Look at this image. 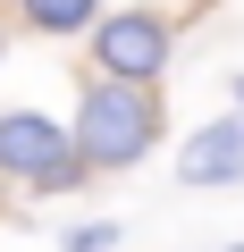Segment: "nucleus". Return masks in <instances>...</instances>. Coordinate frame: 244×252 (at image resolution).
<instances>
[{
	"label": "nucleus",
	"mask_w": 244,
	"mask_h": 252,
	"mask_svg": "<svg viewBox=\"0 0 244 252\" xmlns=\"http://www.w3.org/2000/svg\"><path fill=\"white\" fill-rule=\"evenodd\" d=\"M152 143H160V101H152V84L93 76L84 101H76V152H84V168H135Z\"/></svg>",
	"instance_id": "1"
},
{
	"label": "nucleus",
	"mask_w": 244,
	"mask_h": 252,
	"mask_svg": "<svg viewBox=\"0 0 244 252\" xmlns=\"http://www.w3.org/2000/svg\"><path fill=\"white\" fill-rule=\"evenodd\" d=\"M109 244H118V227H109V219H93V227H68V244H59V252H109Z\"/></svg>",
	"instance_id": "6"
},
{
	"label": "nucleus",
	"mask_w": 244,
	"mask_h": 252,
	"mask_svg": "<svg viewBox=\"0 0 244 252\" xmlns=\"http://www.w3.org/2000/svg\"><path fill=\"white\" fill-rule=\"evenodd\" d=\"M0 168L26 177L34 193H68V185L93 177L84 152H76V135H59L42 109H0Z\"/></svg>",
	"instance_id": "2"
},
{
	"label": "nucleus",
	"mask_w": 244,
	"mask_h": 252,
	"mask_svg": "<svg viewBox=\"0 0 244 252\" xmlns=\"http://www.w3.org/2000/svg\"><path fill=\"white\" fill-rule=\"evenodd\" d=\"M93 67L118 76V84H152V76L169 67V17H152V9L101 17V26H93Z\"/></svg>",
	"instance_id": "3"
},
{
	"label": "nucleus",
	"mask_w": 244,
	"mask_h": 252,
	"mask_svg": "<svg viewBox=\"0 0 244 252\" xmlns=\"http://www.w3.org/2000/svg\"><path fill=\"white\" fill-rule=\"evenodd\" d=\"M227 252H244V244H227Z\"/></svg>",
	"instance_id": "8"
},
{
	"label": "nucleus",
	"mask_w": 244,
	"mask_h": 252,
	"mask_svg": "<svg viewBox=\"0 0 244 252\" xmlns=\"http://www.w3.org/2000/svg\"><path fill=\"white\" fill-rule=\"evenodd\" d=\"M17 17L34 34H84V26H101V0H17Z\"/></svg>",
	"instance_id": "5"
},
{
	"label": "nucleus",
	"mask_w": 244,
	"mask_h": 252,
	"mask_svg": "<svg viewBox=\"0 0 244 252\" xmlns=\"http://www.w3.org/2000/svg\"><path fill=\"white\" fill-rule=\"evenodd\" d=\"M177 177L185 185H236L244 177V118H210L202 135L177 152Z\"/></svg>",
	"instance_id": "4"
},
{
	"label": "nucleus",
	"mask_w": 244,
	"mask_h": 252,
	"mask_svg": "<svg viewBox=\"0 0 244 252\" xmlns=\"http://www.w3.org/2000/svg\"><path fill=\"white\" fill-rule=\"evenodd\" d=\"M236 118H244V76H236Z\"/></svg>",
	"instance_id": "7"
}]
</instances>
